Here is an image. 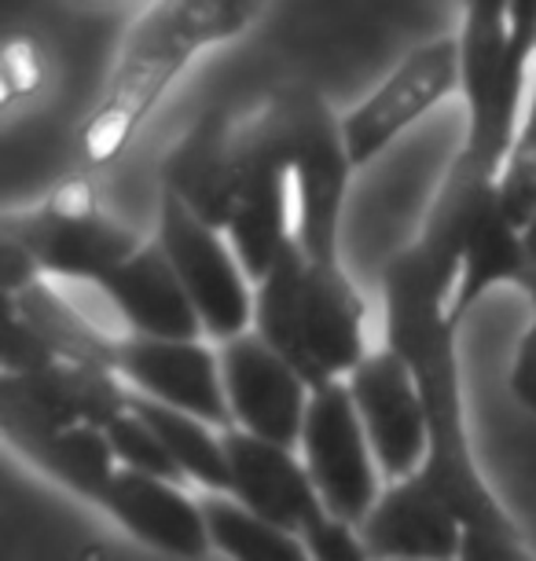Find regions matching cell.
I'll use <instances>...</instances> for the list:
<instances>
[{
	"label": "cell",
	"mask_w": 536,
	"mask_h": 561,
	"mask_svg": "<svg viewBox=\"0 0 536 561\" xmlns=\"http://www.w3.org/2000/svg\"><path fill=\"white\" fill-rule=\"evenodd\" d=\"M383 309L386 345L415 375L426 408L430 451L419 473L445 495L467 536H525L478 466L459 382V327L448 320V298L441 294L426 253L415 242L386 261Z\"/></svg>",
	"instance_id": "1"
},
{
	"label": "cell",
	"mask_w": 536,
	"mask_h": 561,
	"mask_svg": "<svg viewBox=\"0 0 536 561\" xmlns=\"http://www.w3.org/2000/svg\"><path fill=\"white\" fill-rule=\"evenodd\" d=\"M258 15L247 0H159L133 19L107 84L78 125L81 169L118 165L151 114L203 51L243 37Z\"/></svg>",
	"instance_id": "2"
},
{
	"label": "cell",
	"mask_w": 536,
	"mask_h": 561,
	"mask_svg": "<svg viewBox=\"0 0 536 561\" xmlns=\"http://www.w3.org/2000/svg\"><path fill=\"white\" fill-rule=\"evenodd\" d=\"M459 96L467 129L448 169L500 180L518 147L536 70V4L475 0L459 19Z\"/></svg>",
	"instance_id": "3"
},
{
	"label": "cell",
	"mask_w": 536,
	"mask_h": 561,
	"mask_svg": "<svg viewBox=\"0 0 536 561\" xmlns=\"http://www.w3.org/2000/svg\"><path fill=\"white\" fill-rule=\"evenodd\" d=\"M254 331L312 389L350 382L364 364L367 305L342 261H312L294 242L254 287Z\"/></svg>",
	"instance_id": "4"
},
{
	"label": "cell",
	"mask_w": 536,
	"mask_h": 561,
	"mask_svg": "<svg viewBox=\"0 0 536 561\" xmlns=\"http://www.w3.org/2000/svg\"><path fill=\"white\" fill-rule=\"evenodd\" d=\"M415 247L426 253L430 272L448 298V320L456 327L492 287L525 290L529 283L525 231L503 206L500 180L448 169Z\"/></svg>",
	"instance_id": "5"
},
{
	"label": "cell",
	"mask_w": 536,
	"mask_h": 561,
	"mask_svg": "<svg viewBox=\"0 0 536 561\" xmlns=\"http://www.w3.org/2000/svg\"><path fill=\"white\" fill-rule=\"evenodd\" d=\"M0 242L26 253L45 283H92L103 287L144 239L103 206L89 176H70L30 209L0 217Z\"/></svg>",
	"instance_id": "6"
},
{
	"label": "cell",
	"mask_w": 536,
	"mask_h": 561,
	"mask_svg": "<svg viewBox=\"0 0 536 561\" xmlns=\"http://www.w3.org/2000/svg\"><path fill=\"white\" fill-rule=\"evenodd\" d=\"M265 118L290 169L294 242L312 261H342V209L356 173L342 140V118L309 89L280 92Z\"/></svg>",
	"instance_id": "7"
},
{
	"label": "cell",
	"mask_w": 536,
	"mask_h": 561,
	"mask_svg": "<svg viewBox=\"0 0 536 561\" xmlns=\"http://www.w3.org/2000/svg\"><path fill=\"white\" fill-rule=\"evenodd\" d=\"M155 242L192 298L206 342L228 345L254 331V283L225 231L206 225L181 198L162 192Z\"/></svg>",
	"instance_id": "8"
},
{
	"label": "cell",
	"mask_w": 536,
	"mask_h": 561,
	"mask_svg": "<svg viewBox=\"0 0 536 561\" xmlns=\"http://www.w3.org/2000/svg\"><path fill=\"white\" fill-rule=\"evenodd\" d=\"M298 455L331 522L361 528L386 481L345 382L312 389Z\"/></svg>",
	"instance_id": "9"
},
{
	"label": "cell",
	"mask_w": 536,
	"mask_h": 561,
	"mask_svg": "<svg viewBox=\"0 0 536 561\" xmlns=\"http://www.w3.org/2000/svg\"><path fill=\"white\" fill-rule=\"evenodd\" d=\"M459 92V41L434 37L412 48L397 67L375 84L353 111L342 114V140L353 169H364L408 133L419 118H426L437 103Z\"/></svg>",
	"instance_id": "10"
},
{
	"label": "cell",
	"mask_w": 536,
	"mask_h": 561,
	"mask_svg": "<svg viewBox=\"0 0 536 561\" xmlns=\"http://www.w3.org/2000/svg\"><path fill=\"white\" fill-rule=\"evenodd\" d=\"M225 236L232 239L254 287L294 247V184L287 154H283L265 111L247 118L243 184H239V198Z\"/></svg>",
	"instance_id": "11"
},
{
	"label": "cell",
	"mask_w": 536,
	"mask_h": 561,
	"mask_svg": "<svg viewBox=\"0 0 536 561\" xmlns=\"http://www.w3.org/2000/svg\"><path fill=\"white\" fill-rule=\"evenodd\" d=\"M350 393L383 470L386 484L408 481L423 470L430 451V426L423 393L415 375L390 345L372 348L367 359L350 375Z\"/></svg>",
	"instance_id": "12"
},
{
	"label": "cell",
	"mask_w": 536,
	"mask_h": 561,
	"mask_svg": "<svg viewBox=\"0 0 536 561\" xmlns=\"http://www.w3.org/2000/svg\"><path fill=\"white\" fill-rule=\"evenodd\" d=\"M220 378H225L228 411L239 433L298 451L312 386L265 337L250 331L220 345Z\"/></svg>",
	"instance_id": "13"
},
{
	"label": "cell",
	"mask_w": 536,
	"mask_h": 561,
	"mask_svg": "<svg viewBox=\"0 0 536 561\" xmlns=\"http://www.w3.org/2000/svg\"><path fill=\"white\" fill-rule=\"evenodd\" d=\"M114 375L129 393L155 400L162 408L184 411L209 422L220 433H232L220 353L206 342H151V337H114Z\"/></svg>",
	"instance_id": "14"
},
{
	"label": "cell",
	"mask_w": 536,
	"mask_h": 561,
	"mask_svg": "<svg viewBox=\"0 0 536 561\" xmlns=\"http://www.w3.org/2000/svg\"><path fill=\"white\" fill-rule=\"evenodd\" d=\"M247 162V118L209 107L162 158V192L181 198L195 217L225 231L232 220Z\"/></svg>",
	"instance_id": "15"
},
{
	"label": "cell",
	"mask_w": 536,
	"mask_h": 561,
	"mask_svg": "<svg viewBox=\"0 0 536 561\" xmlns=\"http://www.w3.org/2000/svg\"><path fill=\"white\" fill-rule=\"evenodd\" d=\"M0 430L23 459L92 506L103 503L111 481L122 470L103 430L56 426L4 386H0Z\"/></svg>",
	"instance_id": "16"
},
{
	"label": "cell",
	"mask_w": 536,
	"mask_h": 561,
	"mask_svg": "<svg viewBox=\"0 0 536 561\" xmlns=\"http://www.w3.org/2000/svg\"><path fill=\"white\" fill-rule=\"evenodd\" d=\"M372 561H459L467 528L423 473L386 484L356 528Z\"/></svg>",
	"instance_id": "17"
},
{
	"label": "cell",
	"mask_w": 536,
	"mask_h": 561,
	"mask_svg": "<svg viewBox=\"0 0 536 561\" xmlns=\"http://www.w3.org/2000/svg\"><path fill=\"white\" fill-rule=\"evenodd\" d=\"M228 448V500L247 506L261 522L287 528L294 536H305L312 525L323 522L317 484L305 470L301 455L294 448L247 437V433H225Z\"/></svg>",
	"instance_id": "18"
},
{
	"label": "cell",
	"mask_w": 536,
	"mask_h": 561,
	"mask_svg": "<svg viewBox=\"0 0 536 561\" xmlns=\"http://www.w3.org/2000/svg\"><path fill=\"white\" fill-rule=\"evenodd\" d=\"M100 511L114 525H122L136 543L159 550L173 561H203L214 550L203 500H195L176 481L118 470Z\"/></svg>",
	"instance_id": "19"
},
{
	"label": "cell",
	"mask_w": 536,
	"mask_h": 561,
	"mask_svg": "<svg viewBox=\"0 0 536 561\" xmlns=\"http://www.w3.org/2000/svg\"><path fill=\"white\" fill-rule=\"evenodd\" d=\"M100 290L125 323V334L151 337V342H203L206 337L192 298L184 294L173 264L166 261L155 239L144 242Z\"/></svg>",
	"instance_id": "20"
},
{
	"label": "cell",
	"mask_w": 536,
	"mask_h": 561,
	"mask_svg": "<svg viewBox=\"0 0 536 561\" xmlns=\"http://www.w3.org/2000/svg\"><path fill=\"white\" fill-rule=\"evenodd\" d=\"M0 386L23 397L41 419L56 422V426L107 430L114 419L129 411V386L114 370L92 364L56 359L30 375H4Z\"/></svg>",
	"instance_id": "21"
},
{
	"label": "cell",
	"mask_w": 536,
	"mask_h": 561,
	"mask_svg": "<svg viewBox=\"0 0 536 561\" xmlns=\"http://www.w3.org/2000/svg\"><path fill=\"white\" fill-rule=\"evenodd\" d=\"M4 312L23 323L48 348L52 359L114 370V337L118 334L92 327L70 301L59 298V290H52V283H34L19 294H8Z\"/></svg>",
	"instance_id": "22"
},
{
	"label": "cell",
	"mask_w": 536,
	"mask_h": 561,
	"mask_svg": "<svg viewBox=\"0 0 536 561\" xmlns=\"http://www.w3.org/2000/svg\"><path fill=\"white\" fill-rule=\"evenodd\" d=\"M133 411L147 426L162 437L166 451L173 455V462L181 466L184 481L198 484L206 495H228V448L225 433L214 430L209 422L184 415V411L162 408L155 400H144L129 393Z\"/></svg>",
	"instance_id": "23"
},
{
	"label": "cell",
	"mask_w": 536,
	"mask_h": 561,
	"mask_svg": "<svg viewBox=\"0 0 536 561\" xmlns=\"http://www.w3.org/2000/svg\"><path fill=\"white\" fill-rule=\"evenodd\" d=\"M203 511L214 550H220L228 561H312V550L305 547L301 536L261 522L228 495H206Z\"/></svg>",
	"instance_id": "24"
},
{
	"label": "cell",
	"mask_w": 536,
	"mask_h": 561,
	"mask_svg": "<svg viewBox=\"0 0 536 561\" xmlns=\"http://www.w3.org/2000/svg\"><path fill=\"white\" fill-rule=\"evenodd\" d=\"M103 433H107V444H111V451H114V459H118L122 470L187 484L184 473H181V466H176L173 455L166 451L162 437L151 426H147L140 415H136L133 404H129V411H125L122 419H114Z\"/></svg>",
	"instance_id": "25"
},
{
	"label": "cell",
	"mask_w": 536,
	"mask_h": 561,
	"mask_svg": "<svg viewBox=\"0 0 536 561\" xmlns=\"http://www.w3.org/2000/svg\"><path fill=\"white\" fill-rule=\"evenodd\" d=\"M45 81V56L30 37H12L0 51V84H4V107L34 96Z\"/></svg>",
	"instance_id": "26"
},
{
	"label": "cell",
	"mask_w": 536,
	"mask_h": 561,
	"mask_svg": "<svg viewBox=\"0 0 536 561\" xmlns=\"http://www.w3.org/2000/svg\"><path fill=\"white\" fill-rule=\"evenodd\" d=\"M301 539L312 550V561H372L361 536H356V528L331 522V517L317 522Z\"/></svg>",
	"instance_id": "27"
},
{
	"label": "cell",
	"mask_w": 536,
	"mask_h": 561,
	"mask_svg": "<svg viewBox=\"0 0 536 561\" xmlns=\"http://www.w3.org/2000/svg\"><path fill=\"white\" fill-rule=\"evenodd\" d=\"M508 386L514 404L536 415V309L529 316V323H525V331L518 334V342H514Z\"/></svg>",
	"instance_id": "28"
},
{
	"label": "cell",
	"mask_w": 536,
	"mask_h": 561,
	"mask_svg": "<svg viewBox=\"0 0 536 561\" xmlns=\"http://www.w3.org/2000/svg\"><path fill=\"white\" fill-rule=\"evenodd\" d=\"M459 561H536L525 536H467Z\"/></svg>",
	"instance_id": "29"
},
{
	"label": "cell",
	"mask_w": 536,
	"mask_h": 561,
	"mask_svg": "<svg viewBox=\"0 0 536 561\" xmlns=\"http://www.w3.org/2000/svg\"><path fill=\"white\" fill-rule=\"evenodd\" d=\"M511 158H536V70H533V92H529V107H525L522 136Z\"/></svg>",
	"instance_id": "30"
},
{
	"label": "cell",
	"mask_w": 536,
	"mask_h": 561,
	"mask_svg": "<svg viewBox=\"0 0 536 561\" xmlns=\"http://www.w3.org/2000/svg\"><path fill=\"white\" fill-rule=\"evenodd\" d=\"M525 247H529V283H525V294H529V305L536 309V220L525 231Z\"/></svg>",
	"instance_id": "31"
}]
</instances>
